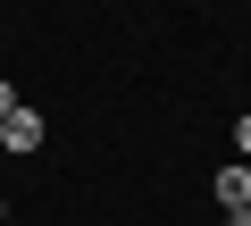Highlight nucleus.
I'll return each mask as SVG.
<instances>
[{"label":"nucleus","mask_w":251,"mask_h":226,"mask_svg":"<svg viewBox=\"0 0 251 226\" xmlns=\"http://www.w3.org/2000/svg\"><path fill=\"white\" fill-rule=\"evenodd\" d=\"M42 134H50V126H42V109H25V100L0 118V151H9V159H34V151H42Z\"/></svg>","instance_id":"nucleus-1"},{"label":"nucleus","mask_w":251,"mask_h":226,"mask_svg":"<svg viewBox=\"0 0 251 226\" xmlns=\"http://www.w3.org/2000/svg\"><path fill=\"white\" fill-rule=\"evenodd\" d=\"M9 109H17V84H9V75H0V118H9Z\"/></svg>","instance_id":"nucleus-4"},{"label":"nucleus","mask_w":251,"mask_h":226,"mask_svg":"<svg viewBox=\"0 0 251 226\" xmlns=\"http://www.w3.org/2000/svg\"><path fill=\"white\" fill-rule=\"evenodd\" d=\"M234 159H251V118H234Z\"/></svg>","instance_id":"nucleus-3"},{"label":"nucleus","mask_w":251,"mask_h":226,"mask_svg":"<svg viewBox=\"0 0 251 226\" xmlns=\"http://www.w3.org/2000/svg\"><path fill=\"white\" fill-rule=\"evenodd\" d=\"M209 193H218L226 209H251V159H234V168H218V176H209Z\"/></svg>","instance_id":"nucleus-2"},{"label":"nucleus","mask_w":251,"mask_h":226,"mask_svg":"<svg viewBox=\"0 0 251 226\" xmlns=\"http://www.w3.org/2000/svg\"><path fill=\"white\" fill-rule=\"evenodd\" d=\"M0 218H9V201H0Z\"/></svg>","instance_id":"nucleus-5"}]
</instances>
